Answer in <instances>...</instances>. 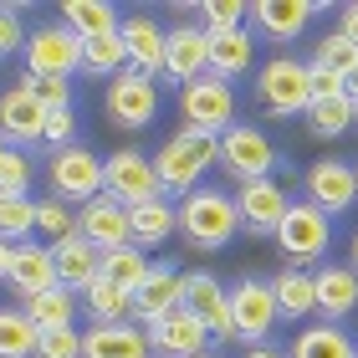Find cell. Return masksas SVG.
<instances>
[{
    "mask_svg": "<svg viewBox=\"0 0 358 358\" xmlns=\"http://www.w3.org/2000/svg\"><path fill=\"white\" fill-rule=\"evenodd\" d=\"M26 236H36V200H31V194H6L0 189V241L26 246Z\"/></svg>",
    "mask_w": 358,
    "mask_h": 358,
    "instance_id": "8d00e7d4",
    "label": "cell"
},
{
    "mask_svg": "<svg viewBox=\"0 0 358 358\" xmlns=\"http://www.w3.org/2000/svg\"><path fill=\"white\" fill-rule=\"evenodd\" d=\"M10 266H15V246L0 241V282H10Z\"/></svg>",
    "mask_w": 358,
    "mask_h": 358,
    "instance_id": "c3c4849f",
    "label": "cell"
},
{
    "mask_svg": "<svg viewBox=\"0 0 358 358\" xmlns=\"http://www.w3.org/2000/svg\"><path fill=\"white\" fill-rule=\"evenodd\" d=\"M322 6H313V0H256L251 6V21L262 26V36L276 41V46H287V41H297L307 26H313V15Z\"/></svg>",
    "mask_w": 358,
    "mask_h": 358,
    "instance_id": "44dd1931",
    "label": "cell"
},
{
    "mask_svg": "<svg viewBox=\"0 0 358 358\" xmlns=\"http://www.w3.org/2000/svg\"><path fill=\"white\" fill-rule=\"evenodd\" d=\"M194 15H200V26L210 31V36H220V31H241L251 21V6L246 0H205V6H194Z\"/></svg>",
    "mask_w": 358,
    "mask_h": 358,
    "instance_id": "f35d334b",
    "label": "cell"
},
{
    "mask_svg": "<svg viewBox=\"0 0 358 358\" xmlns=\"http://www.w3.org/2000/svg\"><path fill=\"white\" fill-rule=\"evenodd\" d=\"M200 358H225V353H210V348H205V353H200Z\"/></svg>",
    "mask_w": 358,
    "mask_h": 358,
    "instance_id": "db71d44e",
    "label": "cell"
},
{
    "mask_svg": "<svg viewBox=\"0 0 358 358\" xmlns=\"http://www.w3.org/2000/svg\"><path fill=\"white\" fill-rule=\"evenodd\" d=\"M236 210H241V231L251 236H276V225L287 220L292 194L282 179H251V185L236 189Z\"/></svg>",
    "mask_w": 358,
    "mask_h": 358,
    "instance_id": "5bb4252c",
    "label": "cell"
},
{
    "mask_svg": "<svg viewBox=\"0 0 358 358\" xmlns=\"http://www.w3.org/2000/svg\"><path fill=\"white\" fill-rule=\"evenodd\" d=\"M77 236L103 256V251H118V246H134V220H128V205H118L113 194H97L77 210Z\"/></svg>",
    "mask_w": 358,
    "mask_h": 358,
    "instance_id": "4fadbf2b",
    "label": "cell"
},
{
    "mask_svg": "<svg viewBox=\"0 0 358 358\" xmlns=\"http://www.w3.org/2000/svg\"><path fill=\"white\" fill-rule=\"evenodd\" d=\"M313 62H317V67H328V72H338V77H348V72L358 67V46L343 36V31H328V36L317 41Z\"/></svg>",
    "mask_w": 358,
    "mask_h": 358,
    "instance_id": "ab89813d",
    "label": "cell"
},
{
    "mask_svg": "<svg viewBox=\"0 0 358 358\" xmlns=\"http://www.w3.org/2000/svg\"><path fill=\"white\" fill-rule=\"evenodd\" d=\"M307 200H313L322 215H343V210L358 200L353 164H343V159H317V164L307 169Z\"/></svg>",
    "mask_w": 358,
    "mask_h": 358,
    "instance_id": "ac0fdd59",
    "label": "cell"
},
{
    "mask_svg": "<svg viewBox=\"0 0 358 358\" xmlns=\"http://www.w3.org/2000/svg\"><path fill=\"white\" fill-rule=\"evenodd\" d=\"M10 287H15V297H21V307H26L31 297H41V292L62 287V282H57V262H52V246H41V241H26V246H15Z\"/></svg>",
    "mask_w": 358,
    "mask_h": 358,
    "instance_id": "603a6c76",
    "label": "cell"
},
{
    "mask_svg": "<svg viewBox=\"0 0 358 358\" xmlns=\"http://www.w3.org/2000/svg\"><path fill=\"white\" fill-rule=\"evenodd\" d=\"M353 123H358V103L353 97H328V103L307 108V134L313 138H343Z\"/></svg>",
    "mask_w": 358,
    "mask_h": 358,
    "instance_id": "836d02e7",
    "label": "cell"
},
{
    "mask_svg": "<svg viewBox=\"0 0 358 358\" xmlns=\"http://www.w3.org/2000/svg\"><path fill=\"white\" fill-rule=\"evenodd\" d=\"M36 358H83V333L77 328H46L41 343H36Z\"/></svg>",
    "mask_w": 358,
    "mask_h": 358,
    "instance_id": "7bdbcfd3",
    "label": "cell"
},
{
    "mask_svg": "<svg viewBox=\"0 0 358 358\" xmlns=\"http://www.w3.org/2000/svg\"><path fill=\"white\" fill-rule=\"evenodd\" d=\"M41 328L26 307H0V358H36Z\"/></svg>",
    "mask_w": 358,
    "mask_h": 358,
    "instance_id": "d6a6232c",
    "label": "cell"
},
{
    "mask_svg": "<svg viewBox=\"0 0 358 358\" xmlns=\"http://www.w3.org/2000/svg\"><path fill=\"white\" fill-rule=\"evenodd\" d=\"M353 179H358V164H353Z\"/></svg>",
    "mask_w": 358,
    "mask_h": 358,
    "instance_id": "11a10c76",
    "label": "cell"
},
{
    "mask_svg": "<svg viewBox=\"0 0 358 358\" xmlns=\"http://www.w3.org/2000/svg\"><path fill=\"white\" fill-rule=\"evenodd\" d=\"M26 72L31 77H72L83 72V36L67 21H41L26 36Z\"/></svg>",
    "mask_w": 358,
    "mask_h": 358,
    "instance_id": "8992f818",
    "label": "cell"
},
{
    "mask_svg": "<svg viewBox=\"0 0 358 358\" xmlns=\"http://www.w3.org/2000/svg\"><path fill=\"white\" fill-rule=\"evenodd\" d=\"M185 313L200 317L220 343H241L236 322H231V287L210 271H185Z\"/></svg>",
    "mask_w": 358,
    "mask_h": 358,
    "instance_id": "8fae6325",
    "label": "cell"
},
{
    "mask_svg": "<svg viewBox=\"0 0 358 358\" xmlns=\"http://www.w3.org/2000/svg\"><path fill=\"white\" fill-rule=\"evenodd\" d=\"M179 113H185V128L220 138L225 128H236V92L220 77H200V83H189L179 92Z\"/></svg>",
    "mask_w": 358,
    "mask_h": 358,
    "instance_id": "30bf717a",
    "label": "cell"
},
{
    "mask_svg": "<svg viewBox=\"0 0 358 358\" xmlns=\"http://www.w3.org/2000/svg\"><path fill=\"white\" fill-rule=\"evenodd\" d=\"M21 6H0V62H6V57H15V52H26V36H31V31L21 26Z\"/></svg>",
    "mask_w": 358,
    "mask_h": 358,
    "instance_id": "ee69618b",
    "label": "cell"
},
{
    "mask_svg": "<svg viewBox=\"0 0 358 358\" xmlns=\"http://www.w3.org/2000/svg\"><path fill=\"white\" fill-rule=\"evenodd\" d=\"M6 154H10V143H6V138H0V164H6Z\"/></svg>",
    "mask_w": 358,
    "mask_h": 358,
    "instance_id": "f5cc1de1",
    "label": "cell"
},
{
    "mask_svg": "<svg viewBox=\"0 0 358 358\" xmlns=\"http://www.w3.org/2000/svg\"><path fill=\"white\" fill-rule=\"evenodd\" d=\"M348 266H353V271H358V231H353V236H348Z\"/></svg>",
    "mask_w": 358,
    "mask_h": 358,
    "instance_id": "f907efd6",
    "label": "cell"
},
{
    "mask_svg": "<svg viewBox=\"0 0 358 358\" xmlns=\"http://www.w3.org/2000/svg\"><path fill=\"white\" fill-rule=\"evenodd\" d=\"M21 87L36 97V103L46 113H62V108H72V77H31L21 72Z\"/></svg>",
    "mask_w": 358,
    "mask_h": 358,
    "instance_id": "60d3db41",
    "label": "cell"
},
{
    "mask_svg": "<svg viewBox=\"0 0 358 358\" xmlns=\"http://www.w3.org/2000/svg\"><path fill=\"white\" fill-rule=\"evenodd\" d=\"M46 185H52L57 200H77L87 205L103 194V159H97L87 143H67L46 159Z\"/></svg>",
    "mask_w": 358,
    "mask_h": 358,
    "instance_id": "9c48e42d",
    "label": "cell"
},
{
    "mask_svg": "<svg viewBox=\"0 0 358 358\" xmlns=\"http://www.w3.org/2000/svg\"><path fill=\"white\" fill-rule=\"evenodd\" d=\"M271 292H276V313L287 322H302L317 313V287H313V271L302 266H282L271 276Z\"/></svg>",
    "mask_w": 358,
    "mask_h": 358,
    "instance_id": "4316f807",
    "label": "cell"
},
{
    "mask_svg": "<svg viewBox=\"0 0 358 358\" xmlns=\"http://www.w3.org/2000/svg\"><path fill=\"white\" fill-rule=\"evenodd\" d=\"M313 287H317V317L322 322H343L348 313H358V271L353 266L322 262L313 271Z\"/></svg>",
    "mask_w": 358,
    "mask_h": 358,
    "instance_id": "7402d4cb",
    "label": "cell"
},
{
    "mask_svg": "<svg viewBox=\"0 0 358 358\" xmlns=\"http://www.w3.org/2000/svg\"><path fill=\"white\" fill-rule=\"evenodd\" d=\"M271 241L282 246L287 266H302V271H307L313 262H322V256H328V246H333V215H322L313 200H292L287 220L276 225Z\"/></svg>",
    "mask_w": 358,
    "mask_h": 358,
    "instance_id": "277c9868",
    "label": "cell"
},
{
    "mask_svg": "<svg viewBox=\"0 0 358 358\" xmlns=\"http://www.w3.org/2000/svg\"><path fill=\"white\" fill-rule=\"evenodd\" d=\"M83 307H87V322L92 328H113V322H128L134 317V292H123V287H113V282H97L83 292Z\"/></svg>",
    "mask_w": 358,
    "mask_h": 358,
    "instance_id": "f546056e",
    "label": "cell"
},
{
    "mask_svg": "<svg viewBox=\"0 0 358 358\" xmlns=\"http://www.w3.org/2000/svg\"><path fill=\"white\" fill-rule=\"evenodd\" d=\"M26 313L31 322L46 333V328H77V313H83V297L67 287H52V292H41V297H31L26 302Z\"/></svg>",
    "mask_w": 358,
    "mask_h": 358,
    "instance_id": "1f68e13d",
    "label": "cell"
},
{
    "mask_svg": "<svg viewBox=\"0 0 358 358\" xmlns=\"http://www.w3.org/2000/svg\"><path fill=\"white\" fill-rule=\"evenodd\" d=\"M108 118L118 123V128H149L159 118V87H154V77H143V72H118L108 83Z\"/></svg>",
    "mask_w": 358,
    "mask_h": 358,
    "instance_id": "7c38bea8",
    "label": "cell"
},
{
    "mask_svg": "<svg viewBox=\"0 0 358 358\" xmlns=\"http://www.w3.org/2000/svg\"><path fill=\"white\" fill-rule=\"evenodd\" d=\"M210 72V31L194 26V21H179L169 26V77L174 83H200Z\"/></svg>",
    "mask_w": 358,
    "mask_h": 358,
    "instance_id": "ffe728a7",
    "label": "cell"
},
{
    "mask_svg": "<svg viewBox=\"0 0 358 358\" xmlns=\"http://www.w3.org/2000/svg\"><path fill=\"white\" fill-rule=\"evenodd\" d=\"M0 138H6L10 149H31V143L46 138V108L21 83L0 92Z\"/></svg>",
    "mask_w": 358,
    "mask_h": 358,
    "instance_id": "e0dca14e",
    "label": "cell"
},
{
    "mask_svg": "<svg viewBox=\"0 0 358 358\" xmlns=\"http://www.w3.org/2000/svg\"><path fill=\"white\" fill-rule=\"evenodd\" d=\"M118 36L128 46V67H134V72H143V77H164L169 72V31L159 26L149 10L123 15Z\"/></svg>",
    "mask_w": 358,
    "mask_h": 358,
    "instance_id": "9a60e30c",
    "label": "cell"
},
{
    "mask_svg": "<svg viewBox=\"0 0 358 358\" xmlns=\"http://www.w3.org/2000/svg\"><path fill=\"white\" fill-rule=\"evenodd\" d=\"M246 358H287V353H276L271 343H262V348H246Z\"/></svg>",
    "mask_w": 358,
    "mask_h": 358,
    "instance_id": "681fc988",
    "label": "cell"
},
{
    "mask_svg": "<svg viewBox=\"0 0 358 358\" xmlns=\"http://www.w3.org/2000/svg\"><path fill=\"white\" fill-rule=\"evenodd\" d=\"M143 333H149L154 358H200L205 343H210V328H205L200 317H189L185 307L169 313L164 322H154V328H143Z\"/></svg>",
    "mask_w": 358,
    "mask_h": 358,
    "instance_id": "d6986e66",
    "label": "cell"
},
{
    "mask_svg": "<svg viewBox=\"0 0 358 358\" xmlns=\"http://www.w3.org/2000/svg\"><path fill=\"white\" fill-rule=\"evenodd\" d=\"M307 83H313V103H328V97H348V77H338L328 67H307Z\"/></svg>",
    "mask_w": 358,
    "mask_h": 358,
    "instance_id": "bcb514c9",
    "label": "cell"
},
{
    "mask_svg": "<svg viewBox=\"0 0 358 358\" xmlns=\"http://www.w3.org/2000/svg\"><path fill=\"white\" fill-rule=\"evenodd\" d=\"M348 97H353V103H358V67L348 72Z\"/></svg>",
    "mask_w": 358,
    "mask_h": 358,
    "instance_id": "816d5d0a",
    "label": "cell"
},
{
    "mask_svg": "<svg viewBox=\"0 0 358 358\" xmlns=\"http://www.w3.org/2000/svg\"><path fill=\"white\" fill-rule=\"evenodd\" d=\"M31 185H36V159L26 149H10L6 164H0V189L6 194H31Z\"/></svg>",
    "mask_w": 358,
    "mask_h": 358,
    "instance_id": "b9f144b4",
    "label": "cell"
},
{
    "mask_svg": "<svg viewBox=\"0 0 358 358\" xmlns=\"http://www.w3.org/2000/svg\"><path fill=\"white\" fill-rule=\"evenodd\" d=\"M128 220H134V246L154 251V246H169V236L179 231V205H169V194H164V200L128 210Z\"/></svg>",
    "mask_w": 358,
    "mask_h": 358,
    "instance_id": "83f0119b",
    "label": "cell"
},
{
    "mask_svg": "<svg viewBox=\"0 0 358 358\" xmlns=\"http://www.w3.org/2000/svg\"><path fill=\"white\" fill-rule=\"evenodd\" d=\"M46 149H67V143H77V113L72 108H62V113H46Z\"/></svg>",
    "mask_w": 358,
    "mask_h": 358,
    "instance_id": "f6af8a7d",
    "label": "cell"
},
{
    "mask_svg": "<svg viewBox=\"0 0 358 358\" xmlns=\"http://www.w3.org/2000/svg\"><path fill=\"white\" fill-rule=\"evenodd\" d=\"M149 256H143L138 246H118V251H103V266H97V276L113 287H123V292H138V282L149 276Z\"/></svg>",
    "mask_w": 358,
    "mask_h": 358,
    "instance_id": "e575fe53",
    "label": "cell"
},
{
    "mask_svg": "<svg viewBox=\"0 0 358 358\" xmlns=\"http://www.w3.org/2000/svg\"><path fill=\"white\" fill-rule=\"evenodd\" d=\"M210 164H220V138L210 134H194V128H179L159 143L154 154V169H159V189L179 194L185 200L189 189H200V179L210 174Z\"/></svg>",
    "mask_w": 358,
    "mask_h": 358,
    "instance_id": "7a4b0ae2",
    "label": "cell"
},
{
    "mask_svg": "<svg viewBox=\"0 0 358 358\" xmlns=\"http://www.w3.org/2000/svg\"><path fill=\"white\" fill-rule=\"evenodd\" d=\"M287 358H358V343L338 328V322H313L292 338V353Z\"/></svg>",
    "mask_w": 358,
    "mask_h": 358,
    "instance_id": "f1b7e54d",
    "label": "cell"
},
{
    "mask_svg": "<svg viewBox=\"0 0 358 358\" xmlns=\"http://www.w3.org/2000/svg\"><path fill=\"white\" fill-rule=\"evenodd\" d=\"M185 307V271H174V266H164V262H154L149 266V276L138 282V292H134V322H164L169 313H179Z\"/></svg>",
    "mask_w": 358,
    "mask_h": 358,
    "instance_id": "2e32d148",
    "label": "cell"
},
{
    "mask_svg": "<svg viewBox=\"0 0 358 358\" xmlns=\"http://www.w3.org/2000/svg\"><path fill=\"white\" fill-rule=\"evenodd\" d=\"M231 322H236V338L246 348H262L271 328L282 322L276 313V292H271V276H246V282L231 287Z\"/></svg>",
    "mask_w": 358,
    "mask_h": 358,
    "instance_id": "ba28073f",
    "label": "cell"
},
{
    "mask_svg": "<svg viewBox=\"0 0 358 358\" xmlns=\"http://www.w3.org/2000/svg\"><path fill=\"white\" fill-rule=\"evenodd\" d=\"M62 21L83 41H92V36H113V31L123 26V15H118V6H108V0H67V6H62Z\"/></svg>",
    "mask_w": 358,
    "mask_h": 358,
    "instance_id": "4dcf8cb0",
    "label": "cell"
},
{
    "mask_svg": "<svg viewBox=\"0 0 358 358\" xmlns=\"http://www.w3.org/2000/svg\"><path fill=\"white\" fill-rule=\"evenodd\" d=\"M251 67H256V36H251V26L210 36V77L231 83V77H246Z\"/></svg>",
    "mask_w": 358,
    "mask_h": 358,
    "instance_id": "d4e9b609",
    "label": "cell"
},
{
    "mask_svg": "<svg viewBox=\"0 0 358 358\" xmlns=\"http://www.w3.org/2000/svg\"><path fill=\"white\" fill-rule=\"evenodd\" d=\"M179 231L194 251H220L241 236V210H236V194H225L215 185H200L179 200Z\"/></svg>",
    "mask_w": 358,
    "mask_h": 358,
    "instance_id": "6da1fadb",
    "label": "cell"
},
{
    "mask_svg": "<svg viewBox=\"0 0 358 358\" xmlns=\"http://www.w3.org/2000/svg\"><path fill=\"white\" fill-rule=\"evenodd\" d=\"M276 143L266 138V128H251V123H236L220 134V169L236 179V185H251V179H276Z\"/></svg>",
    "mask_w": 358,
    "mask_h": 358,
    "instance_id": "5b68a950",
    "label": "cell"
},
{
    "mask_svg": "<svg viewBox=\"0 0 358 358\" xmlns=\"http://www.w3.org/2000/svg\"><path fill=\"white\" fill-rule=\"evenodd\" d=\"M83 358H154L149 333L134 322H113V328H87L83 333Z\"/></svg>",
    "mask_w": 358,
    "mask_h": 358,
    "instance_id": "cb8c5ba5",
    "label": "cell"
},
{
    "mask_svg": "<svg viewBox=\"0 0 358 358\" xmlns=\"http://www.w3.org/2000/svg\"><path fill=\"white\" fill-rule=\"evenodd\" d=\"M103 194H113L118 205L138 210L149 200H164V189H159V169L154 159L143 149H118L103 159Z\"/></svg>",
    "mask_w": 358,
    "mask_h": 358,
    "instance_id": "52a82bcc",
    "label": "cell"
},
{
    "mask_svg": "<svg viewBox=\"0 0 358 358\" xmlns=\"http://www.w3.org/2000/svg\"><path fill=\"white\" fill-rule=\"evenodd\" d=\"M52 262H57V282L83 297V292L97 282V266H103V256H97L83 236H67L62 246H52Z\"/></svg>",
    "mask_w": 358,
    "mask_h": 358,
    "instance_id": "484cf974",
    "label": "cell"
},
{
    "mask_svg": "<svg viewBox=\"0 0 358 358\" xmlns=\"http://www.w3.org/2000/svg\"><path fill=\"white\" fill-rule=\"evenodd\" d=\"M83 72L87 77H118V72H128V46H123V36L113 31V36H92V41H83Z\"/></svg>",
    "mask_w": 358,
    "mask_h": 358,
    "instance_id": "d590c367",
    "label": "cell"
},
{
    "mask_svg": "<svg viewBox=\"0 0 358 358\" xmlns=\"http://www.w3.org/2000/svg\"><path fill=\"white\" fill-rule=\"evenodd\" d=\"M338 31H343V36L358 46V0H353V6H343V15H338Z\"/></svg>",
    "mask_w": 358,
    "mask_h": 358,
    "instance_id": "7dc6e473",
    "label": "cell"
},
{
    "mask_svg": "<svg viewBox=\"0 0 358 358\" xmlns=\"http://www.w3.org/2000/svg\"><path fill=\"white\" fill-rule=\"evenodd\" d=\"M36 236L46 241V246H62L67 236H77V215L67 200H36Z\"/></svg>",
    "mask_w": 358,
    "mask_h": 358,
    "instance_id": "74e56055",
    "label": "cell"
},
{
    "mask_svg": "<svg viewBox=\"0 0 358 358\" xmlns=\"http://www.w3.org/2000/svg\"><path fill=\"white\" fill-rule=\"evenodd\" d=\"M307 67L313 62L302 57H271L262 62V77H256V103H262L271 118H307L313 108V83H307Z\"/></svg>",
    "mask_w": 358,
    "mask_h": 358,
    "instance_id": "3957f363",
    "label": "cell"
}]
</instances>
